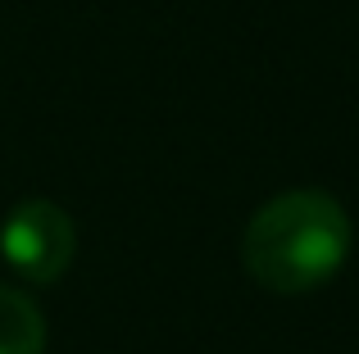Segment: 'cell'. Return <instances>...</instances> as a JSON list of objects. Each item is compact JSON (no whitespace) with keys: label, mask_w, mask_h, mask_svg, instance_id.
<instances>
[{"label":"cell","mask_w":359,"mask_h":354,"mask_svg":"<svg viewBox=\"0 0 359 354\" xmlns=\"http://www.w3.org/2000/svg\"><path fill=\"white\" fill-rule=\"evenodd\" d=\"M351 241V218L332 195L287 191L250 218L241 236V264L264 291L309 295L341 273Z\"/></svg>","instance_id":"1"},{"label":"cell","mask_w":359,"mask_h":354,"mask_svg":"<svg viewBox=\"0 0 359 354\" xmlns=\"http://www.w3.org/2000/svg\"><path fill=\"white\" fill-rule=\"evenodd\" d=\"M78 232L55 200H18L0 222V255L27 286H50L69 273Z\"/></svg>","instance_id":"2"},{"label":"cell","mask_w":359,"mask_h":354,"mask_svg":"<svg viewBox=\"0 0 359 354\" xmlns=\"http://www.w3.org/2000/svg\"><path fill=\"white\" fill-rule=\"evenodd\" d=\"M0 354H46V318L18 286H0Z\"/></svg>","instance_id":"3"}]
</instances>
